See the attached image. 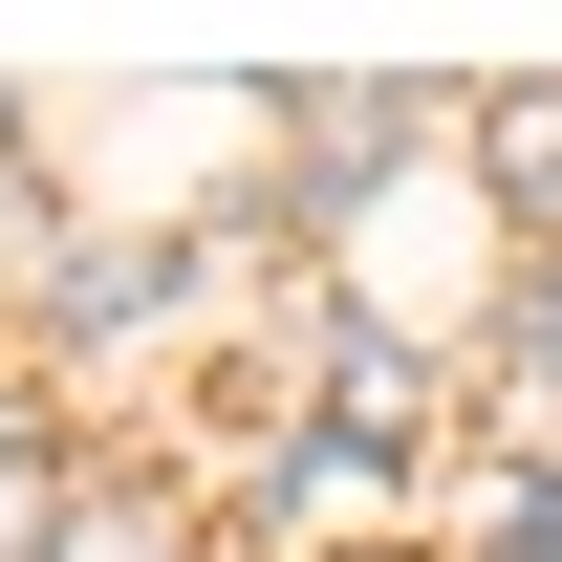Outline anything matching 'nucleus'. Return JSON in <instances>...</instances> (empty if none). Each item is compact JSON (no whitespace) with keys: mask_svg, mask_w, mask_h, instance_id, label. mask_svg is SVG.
I'll use <instances>...</instances> for the list:
<instances>
[{"mask_svg":"<svg viewBox=\"0 0 562 562\" xmlns=\"http://www.w3.org/2000/svg\"><path fill=\"white\" fill-rule=\"evenodd\" d=\"M44 541H66V454L22 432V454H0V562H44Z\"/></svg>","mask_w":562,"mask_h":562,"instance_id":"obj_2","label":"nucleus"},{"mask_svg":"<svg viewBox=\"0 0 562 562\" xmlns=\"http://www.w3.org/2000/svg\"><path fill=\"white\" fill-rule=\"evenodd\" d=\"M519 390H541V412H562V281H541V303H519Z\"/></svg>","mask_w":562,"mask_h":562,"instance_id":"obj_4","label":"nucleus"},{"mask_svg":"<svg viewBox=\"0 0 562 562\" xmlns=\"http://www.w3.org/2000/svg\"><path fill=\"white\" fill-rule=\"evenodd\" d=\"M476 151H497V195H519V216H562V87H519Z\"/></svg>","mask_w":562,"mask_h":562,"instance_id":"obj_1","label":"nucleus"},{"mask_svg":"<svg viewBox=\"0 0 562 562\" xmlns=\"http://www.w3.org/2000/svg\"><path fill=\"white\" fill-rule=\"evenodd\" d=\"M0 454H22V390H0Z\"/></svg>","mask_w":562,"mask_h":562,"instance_id":"obj_5","label":"nucleus"},{"mask_svg":"<svg viewBox=\"0 0 562 562\" xmlns=\"http://www.w3.org/2000/svg\"><path fill=\"white\" fill-rule=\"evenodd\" d=\"M66 303H87V325H131V303H173V238H109V260H66Z\"/></svg>","mask_w":562,"mask_h":562,"instance_id":"obj_3","label":"nucleus"}]
</instances>
